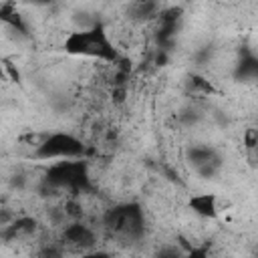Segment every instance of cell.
I'll use <instances>...</instances> for the list:
<instances>
[{
    "instance_id": "15",
    "label": "cell",
    "mask_w": 258,
    "mask_h": 258,
    "mask_svg": "<svg viewBox=\"0 0 258 258\" xmlns=\"http://www.w3.org/2000/svg\"><path fill=\"white\" fill-rule=\"evenodd\" d=\"M218 165H220V161H218V163H208V165L200 167V169H198V173H200L202 177H212V175L218 171Z\"/></svg>"
},
{
    "instance_id": "4",
    "label": "cell",
    "mask_w": 258,
    "mask_h": 258,
    "mask_svg": "<svg viewBox=\"0 0 258 258\" xmlns=\"http://www.w3.org/2000/svg\"><path fill=\"white\" fill-rule=\"evenodd\" d=\"M85 153V145L69 135V133H52V135H46V139L42 141L40 147H36L34 151V157L38 159H54V157H67V159H73V157H81Z\"/></svg>"
},
{
    "instance_id": "18",
    "label": "cell",
    "mask_w": 258,
    "mask_h": 258,
    "mask_svg": "<svg viewBox=\"0 0 258 258\" xmlns=\"http://www.w3.org/2000/svg\"><path fill=\"white\" fill-rule=\"evenodd\" d=\"M42 258H60V250L54 248V246H48V248H44Z\"/></svg>"
},
{
    "instance_id": "16",
    "label": "cell",
    "mask_w": 258,
    "mask_h": 258,
    "mask_svg": "<svg viewBox=\"0 0 258 258\" xmlns=\"http://www.w3.org/2000/svg\"><path fill=\"white\" fill-rule=\"evenodd\" d=\"M181 258H208V250H206V246H202V248H191L185 256H181Z\"/></svg>"
},
{
    "instance_id": "8",
    "label": "cell",
    "mask_w": 258,
    "mask_h": 258,
    "mask_svg": "<svg viewBox=\"0 0 258 258\" xmlns=\"http://www.w3.org/2000/svg\"><path fill=\"white\" fill-rule=\"evenodd\" d=\"M0 20H2L4 24L12 26L16 32H22V34H26V24L22 22V16H20V14L14 10V6H12V4L4 2V4L0 6Z\"/></svg>"
},
{
    "instance_id": "5",
    "label": "cell",
    "mask_w": 258,
    "mask_h": 258,
    "mask_svg": "<svg viewBox=\"0 0 258 258\" xmlns=\"http://www.w3.org/2000/svg\"><path fill=\"white\" fill-rule=\"evenodd\" d=\"M189 208L204 216V218H216L218 216V208H216V196L214 194H200V196H194L189 200Z\"/></svg>"
},
{
    "instance_id": "3",
    "label": "cell",
    "mask_w": 258,
    "mask_h": 258,
    "mask_svg": "<svg viewBox=\"0 0 258 258\" xmlns=\"http://www.w3.org/2000/svg\"><path fill=\"white\" fill-rule=\"evenodd\" d=\"M46 183L71 191H85L89 189L87 165L83 161H58L46 171Z\"/></svg>"
},
{
    "instance_id": "19",
    "label": "cell",
    "mask_w": 258,
    "mask_h": 258,
    "mask_svg": "<svg viewBox=\"0 0 258 258\" xmlns=\"http://www.w3.org/2000/svg\"><path fill=\"white\" fill-rule=\"evenodd\" d=\"M83 258H109V256L103 254V252H95V254H87V256H83Z\"/></svg>"
},
{
    "instance_id": "13",
    "label": "cell",
    "mask_w": 258,
    "mask_h": 258,
    "mask_svg": "<svg viewBox=\"0 0 258 258\" xmlns=\"http://www.w3.org/2000/svg\"><path fill=\"white\" fill-rule=\"evenodd\" d=\"M244 145L248 149H258V129H246V133H244Z\"/></svg>"
},
{
    "instance_id": "6",
    "label": "cell",
    "mask_w": 258,
    "mask_h": 258,
    "mask_svg": "<svg viewBox=\"0 0 258 258\" xmlns=\"http://www.w3.org/2000/svg\"><path fill=\"white\" fill-rule=\"evenodd\" d=\"M64 240L75 244V246H91L95 242L93 232L83 226V224H71L69 228H64Z\"/></svg>"
},
{
    "instance_id": "14",
    "label": "cell",
    "mask_w": 258,
    "mask_h": 258,
    "mask_svg": "<svg viewBox=\"0 0 258 258\" xmlns=\"http://www.w3.org/2000/svg\"><path fill=\"white\" fill-rule=\"evenodd\" d=\"M157 258H181V254H179V248L167 246V248H161V250H159Z\"/></svg>"
},
{
    "instance_id": "1",
    "label": "cell",
    "mask_w": 258,
    "mask_h": 258,
    "mask_svg": "<svg viewBox=\"0 0 258 258\" xmlns=\"http://www.w3.org/2000/svg\"><path fill=\"white\" fill-rule=\"evenodd\" d=\"M64 50L69 54H83V56H97L103 60H117V52L107 38L101 24L91 26L89 30L71 32L64 38Z\"/></svg>"
},
{
    "instance_id": "12",
    "label": "cell",
    "mask_w": 258,
    "mask_h": 258,
    "mask_svg": "<svg viewBox=\"0 0 258 258\" xmlns=\"http://www.w3.org/2000/svg\"><path fill=\"white\" fill-rule=\"evenodd\" d=\"M135 16H151L155 10H157V4L153 2H141V4H135Z\"/></svg>"
},
{
    "instance_id": "7",
    "label": "cell",
    "mask_w": 258,
    "mask_h": 258,
    "mask_svg": "<svg viewBox=\"0 0 258 258\" xmlns=\"http://www.w3.org/2000/svg\"><path fill=\"white\" fill-rule=\"evenodd\" d=\"M187 159L196 165V169H200V167H204L208 163H218L220 161V157L216 155V151L210 149V147H191L187 151Z\"/></svg>"
},
{
    "instance_id": "11",
    "label": "cell",
    "mask_w": 258,
    "mask_h": 258,
    "mask_svg": "<svg viewBox=\"0 0 258 258\" xmlns=\"http://www.w3.org/2000/svg\"><path fill=\"white\" fill-rule=\"evenodd\" d=\"M189 87H191V91H196V93H206V95L214 93L212 83H210V81H206L204 77H198V75L189 77Z\"/></svg>"
},
{
    "instance_id": "9",
    "label": "cell",
    "mask_w": 258,
    "mask_h": 258,
    "mask_svg": "<svg viewBox=\"0 0 258 258\" xmlns=\"http://www.w3.org/2000/svg\"><path fill=\"white\" fill-rule=\"evenodd\" d=\"M236 79H252L258 81V58L252 54H246L240 64L236 67Z\"/></svg>"
},
{
    "instance_id": "10",
    "label": "cell",
    "mask_w": 258,
    "mask_h": 258,
    "mask_svg": "<svg viewBox=\"0 0 258 258\" xmlns=\"http://www.w3.org/2000/svg\"><path fill=\"white\" fill-rule=\"evenodd\" d=\"M36 230V222L32 220V218H18L12 226H10V230L6 232V238L8 236H22V234H32Z\"/></svg>"
},
{
    "instance_id": "17",
    "label": "cell",
    "mask_w": 258,
    "mask_h": 258,
    "mask_svg": "<svg viewBox=\"0 0 258 258\" xmlns=\"http://www.w3.org/2000/svg\"><path fill=\"white\" fill-rule=\"evenodd\" d=\"M4 69H6L8 73H10V77H12V81H16V83L20 81V77H18V71L14 69V64H12V62H10L8 58H4Z\"/></svg>"
},
{
    "instance_id": "2",
    "label": "cell",
    "mask_w": 258,
    "mask_h": 258,
    "mask_svg": "<svg viewBox=\"0 0 258 258\" xmlns=\"http://www.w3.org/2000/svg\"><path fill=\"white\" fill-rule=\"evenodd\" d=\"M105 226L123 238L135 240L143 234L145 230V222H143V212L137 204H125V206H117L113 210L107 212L105 216Z\"/></svg>"
}]
</instances>
